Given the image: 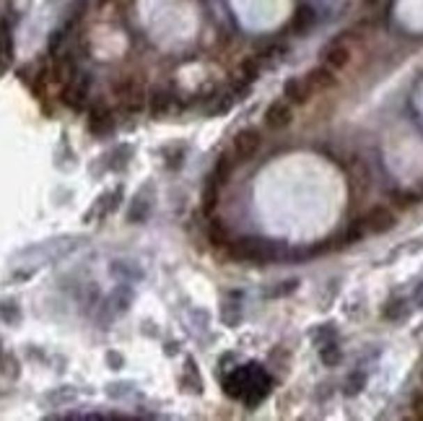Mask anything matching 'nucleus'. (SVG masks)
<instances>
[{"instance_id": "obj_7", "label": "nucleus", "mask_w": 423, "mask_h": 421, "mask_svg": "<svg viewBox=\"0 0 423 421\" xmlns=\"http://www.w3.org/2000/svg\"><path fill=\"white\" fill-rule=\"evenodd\" d=\"M89 130L94 135H107L114 130V115L107 105H94L89 109Z\"/></svg>"}, {"instance_id": "obj_22", "label": "nucleus", "mask_w": 423, "mask_h": 421, "mask_svg": "<svg viewBox=\"0 0 423 421\" xmlns=\"http://www.w3.org/2000/svg\"><path fill=\"white\" fill-rule=\"evenodd\" d=\"M112 273H114V276H135V278H141L143 276V273H141V270H135V268H128V266H125V263H123V260H120V263H114V266H112Z\"/></svg>"}, {"instance_id": "obj_2", "label": "nucleus", "mask_w": 423, "mask_h": 421, "mask_svg": "<svg viewBox=\"0 0 423 421\" xmlns=\"http://www.w3.org/2000/svg\"><path fill=\"white\" fill-rule=\"evenodd\" d=\"M114 94H117L120 105H123L128 112H138V109H143V105H146V89H143V84L138 78L132 76L120 78V81L114 84Z\"/></svg>"}, {"instance_id": "obj_21", "label": "nucleus", "mask_w": 423, "mask_h": 421, "mask_svg": "<svg viewBox=\"0 0 423 421\" xmlns=\"http://www.w3.org/2000/svg\"><path fill=\"white\" fill-rule=\"evenodd\" d=\"M299 289V281L291 278V281H278V286H273L268 291V297H286V294H293Z\"/></svg>"}, {"instance_id": "obj_14", "label": "nucleus", "mask_w": 423, "mask_h": 421, "mask_svg": "<svg viewBox=\"0 0 423 421\" xmlns=\"http://www.w3.org/2000/svg\"><path fill=\"white\" fill-rule=\"evenodd\" d=\"M130 302H132V289L130 286H117L114 289V294L109 297V305H112V309L117 312V315L128 312V309H130Z\"/></svg>"}, {"instance_id": "obj_15", "label": "nucleus", "mask_w": 423, "mask_h": 421, "mask_svg": "<svg viewBox=\"0 0 423 421\" xmlns=\"http://www.w3.org/2000/svg\"><path fill=\"white\" fill-rule=\"evenodd\" d=\"M13 52V39H10L8 24H0V70H6Z\"/></svg>"}, {"instance_id": "obj_4", "label": "nucleus", "mask_w": 423, "mask_h": 421, "mask_svg": "<svg viewBox=\"0 0 423 421\" xmlns=\"http://www.w3.org/2000/svg\"><path fill=\"white\" fill-rule=\"evenodd\" d=\"M260 146H263V133L257 128H245L234 135L231 151L239 162H249V159H254V153L260 151Z\"/></svg>"}, {"instance_id": "obj_27", "label": "nucleus", "mask_w": 423, "mask_h": 421, "mask_svg": "<svg viewBox=\"0 0 423 421\" xmlns=\"http://www.w3.org/2000/svg\"><path fill=\"white\" fill-rule=\"evenodd\" d=\"M413 413H415V419H423V395L413 401Z\"/></svg>"}, {"instance_id": "obj_17", "label": "nucleus", "mask_w": 423, "mask_h": 421, "mask_svg": "<svg viewBox=\"0 0 423 421\" xmlns=\"http://www.w3.org/2000/svg\"><path fill=\"white\" fill-rule=\"evenodd\" d=\"M218 195H221V185L210 177V180H208V185H206V195H203V201H206V203H203V208H206V213H213Z\"/></svg>"}, {"instance_id": "obj_29", "label": "nucleus", "mask_w": 423, "mask_h": 421, "mask_svg": "<svg viewBox=\"0 0 423 421\" xmlns=\"http://www.w3.org/2000/svg\"><path fill=\"white\" fill-rule=\"evenodd\" d=\"M0 359H3V349H0Z\"/></svg>"}, {"instance_id": "obj_18", "label": "nucleus", "mask_w": 423, "mask_h": 421, "mask_svg": "<svg viewBox=\"0 0 423 421\" xmlns=\"http://www.w3.org/2000/svg\"><path fill=\"white\" fill-rule=\"evenodd\" d=\"M208 240L213 242V245H229V231H226V227L221 224V221H210V229H208Z\"/></svg>"}, {"instance_id": "obj_13", "label": "nucleus", "mask_w": 423, "mask_h": 421, "mask_svg": "<svg viewBox=\"0 0 423 421\" xmlns=\"http://www.w3.org/2000/svg\"><path fill=\"white\" fill-rule=\"evenodd\" d=\"M257 76H260V63L254 58H247L239 63V68H236V78L242 81V86H249V84H254L257 81Z\"/></svg>"}, {"instance_id": "obj_11", "label": "nucleus", "mask_w": 423, "mask_h": 421, "mask_svg": "<svg viewBox=\"0 0 423 421\" xmlns=\"http://www.w3.org/2000/svg\"><path fill=\"white\" fill-rule=\"evenodd\" d=\"M314 21H317V16H314V8L312 6H299L296 8V13H293V21L291 26L296 34H307V31L314 26Z\"/></svg>"}, {"instance_id": "obj_28", "label": "nucleus", "mask_w": 423, "mask_h": 421, "mask_svg": "<svg viewBox=\"0 0 423 421\" xmlns=\"http://www.w3.org/2000/svg\"><path fill=\"white\" fill-rule=\"evenodd\" d=\"M415 305H418V307H423V286L418 289V294H415Z\"/></svg>"}, {"instance_id": "obj_6", "label": "nucleus", "mask_w": 423, "mask_h": 421, "mask_svg": "<svg viewBox=\"0 0 423 421\" xmlns=\"http://www.w3.org/2000/svg\"><path fill=\"white\" fill-rule=\"evenodd\" d=\"M364 227H367L369 234H385L395 227V213L387 208V206H374V208L369 210L367 216H364Z\"/></svg>"}, {"instance_id": "obj_19", "label": "nucleus", "mask_w": 423, "mask_h": 421, "mask_svg": "<svg viewBox=\"0 0 423 421\" xmlns=\"http://www.w3.org/2000/svg\"><path fill=\"white\" fill-rule=\"evenodd\" d=\"M229 174H231V162H229V156H221V159L216 162V169H213V174H210V177H213L221 187H224L226 182H229Z\"/></svg>"}, {"instance_id": "obj_26", "label": "nucleus", "mask_w": 423, "mask_h": 421, "mask_svg": "<svg viewBox=\"0 0 423 421\" xmlns=\"http://www.w3.org/2000/svg\"><path fill=\"white\" fill-rule=\"evenodd\" d=\"M107 362L112 364V369H120V367H123V356L114 354V351H109V354H107Z\"/></svg>"}, {"instance_id": "obj_9", "label": "nucleus", "mask_w": 423, "mask_h": 421, "mask_svg": "<svg viewBox=\"0 0 423 421\" xmlns=\"http://www.w3.org/2000/svg\"><path fill=\"white\" fill-rule=\"evenodd\" d=\"M307 84H309L312 94H320V91H330V89H335L338 84V76H335V70H330L328 66H317L312 68L309 73H307Z\"/></svg>"}, {"instance_id": "obj_25", "label": "nucleus", "mask_w": 423, "mask_h": 421, "mask_svg": "<svg viewBox=\"0 0 423 421\" xmlns=\"http://www.w3.org/2000/svg\"><path fill=\"white\" fill-rule=\"evenodd\" d=\"M364 383H367V377H364V374H353V377L348 380V395H356Z\"/></svg>"}, {"instance_id": "obj_16", "label": "nucleus", "mask_w": 423, "mask_h": 421, "mask_svg": "<svg viewBox=\"0 0 423 421\" xmlns=\"http://www.w3.org/2000/svg\"><path fill=\"white\" fill-rule=\"evenodd\" d=\"M340 346L335 344V341H328V344L320 346V359L325 367H338L340 364Z\"/></svg>"}, {"instance_id": "obj_8", "label": "nucleus", "mask_w": 423, "mask_h": 421, "mask_svg": "<svg viewBox=\"0 0 423 421\" xmlns=\"http://www.w3.org/2000/svg\"><path fill=\"white\" fill-rule=\"evenodd\" d=\"M351 63V49L343 42H330L328 47L322 49V66H328L330 70H343Z\"/></svg>"}, {"instance_id": "obj_3", "label": "nucleus", "mask_w": 423, "mask_h": 421, "mask_svg": "<svg viewBox=\"0 0 423 421\" xmlns=\"http://www.w3.org/2000/svg\"><path fill=\"white\" fill-rule=\"evenodd\" d=\"M89 94H91V76H86V73H78L63 86V102L70 109H84Z\"/></svg>"}, {"instance_id": "obj_24", "label": "nucleus", "mask_w": 423, "mask_h": 421, "mask_svg": "<svg viewBox=\"0 0 423 421\" xmlns=\"http://www.w3.org/2000/svg\"><path fill=\"white\" fill-rule=\"evenodd\" d=\"M405 302L403 299H397V302H390V307L385 309V317H390V320H397V317L403 315V309H405Z\"/></svg>"}, {"instance_id": "obj_10", "label": "nucleus", "mask_w": 423, "mask_h": 421, "mask_svg": "<svg viewBox=\"0 0 423 421\" xmlns=\"http://www.w3.org/2000/svg\"><path fill=\"white\" fill-rule=\"evenodd\" d=\"M283 99L291 105H307L312 99V89L307 84V78H289L283 84Z\"/></svg>"}, {"instance_id": "obj_5", "label": "nucleus", "mask_w": 423, "mask_h": 421, "mask_svg": "<svg viewBox=\"0 0 423 421\" xmlns=\"http://www.w3.org/2000/svg\"><path fill=\"white\" fill-rule=\"evenodd\" d=\"M293 123V105L286 99H275L273 105H268L265 109V125L270 130H283Z\"/></svg>"}, {"instance_id": "obj_23", "label": "nucleus", "mask_w": 423, "mask_h": 421, "mask_svg": "<svg viewBox=\"0 0 423 421\" xmlns=\"http://www.w3.org/2000/svg\"><path fill=\"white\" fill-rule=\"evenodd\" d=\"M0 309H3V317H6V320H10V323H16V320L21 317V312H19V307H16V302H6V305L0 307Z\"/></svg>"}, {"instance_id": "obj_20", "label": "nucleus", "mask_w": 423, "mask_h": 421, "mask_svg": "<svg viewBox=\"0 0 423 421\" xmlns=\"http://www.w3.org/2000/svg\"><path fill=\"white\" fill-rule=\"evenodd\" d=\"M148 216V203L143 201V198H135V203H132L130 213H128V219L132 221V224H141L143 219Z\"/></svg>"}, {"instance_id": "obj_12", "label": "nucleus", "mask_w": 423, "mask_h": 421, "mask_svg": "<svg viewBox=\"0 0 423 421\" xmlns=\"http://www.w3.org/2000/svg\"><path fill=\"white\" fill-rule=\"evenodd\" d=\"M171 105H174V96H171L169 91L156 89V91L151 94V115L153 117H164L171 109Z\"/></svg>"}, {"instance_id": "obj_1", "label": "nucleus", "mask_w": 423, "mask_h": 421, "mask_svg": "<svg viewBox=\"0 0 423 421\" xmlns=\"http://www.w3.org/2000/svg\"><path fill=\"white\" fill-rule=\"evenodd\" d=\"M229 255H231L234 260H245V263H265V260L275 258V247L270 245V242L245 237V240L231 242Z\"/></svg>"}]
</instances>
